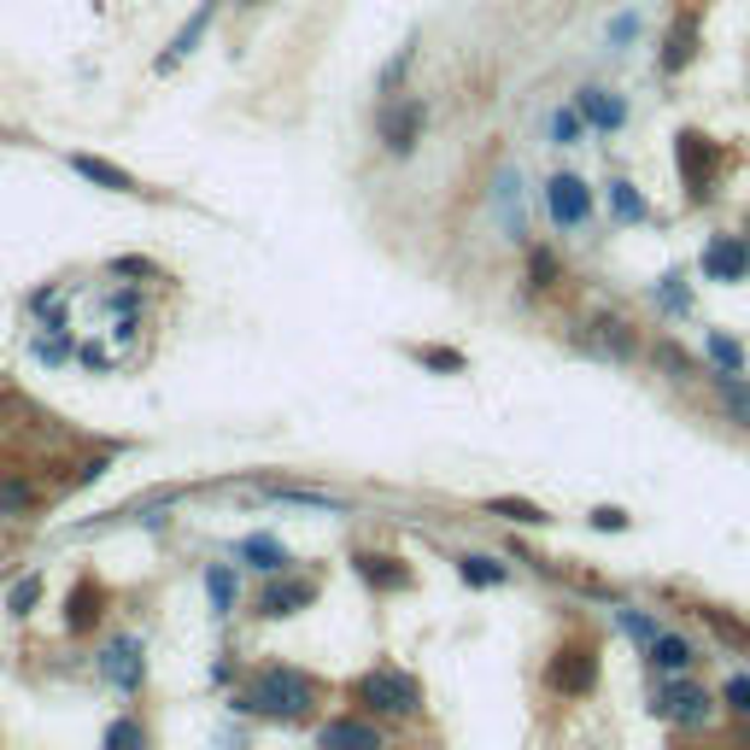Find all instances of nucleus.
<instances>
[{"label": "nucleus", "instance_id": "1", "mask_svg": "<svg viewBox=\"0 0 750 750\" xmlns=\"http://www.w3.org/2000/svg\"><path fill=\"white\" fill-rule=\"evenodd\" d=\"M229 704L247 715H264V721H311V709L322 704V686L294 662H264Z\"/></svg>", "mask_w": 750, "mask_h": 750}, {"label": "nucleus", "instance_id": "2", "mask_svg": "<svg viewBox=\"0 0 750 750\" xmlns=\"http://www.w3.org/2000/svg\"><path fill=\"white\" fill-rule=\"evenodd\" d=\"M352 704L375 721H411V715H422V680L394 669V662H375L352 680Z\"/></svg>", "mask_w": 750, "mask_h": 750}, {"label": "nucleus", "instance_id": "3", "mask_svg": "<svg viewBox=\"0 0 750 750\" xmlns=\"http://www.w3.org/2000/svg\"><path fill=\"white\" fill-rule=\"evenodd\" d=\"M422 129H429V100L422 94H387L375 106V141L394 152V159H411Z\"/></svg>", "mask_w": 750, "mask_h": 750}, {"label": "nucleus", "instance_id": "4", "mask_svg": "<svg viewBox=\"0 0 750 750\" xmlns=\"http://www.w3.org/2000/svg\"><path fill=\"white\" fill-rule=\"evenodd\" d=\"M94 674L106 680L112 692L135 697L147 686V639L141 634H112L106 645H100V657H94Z\"/></svg>", "mask_w": 750, "mask_h": 750}, {"label": "nucleus", "instance_id": "5", "mask_svg": "<svg viewBox=\"0 0 750 750\" xmlns=\"http://www.w3.org/2000/svg\"><path fill=\"white\" fill-rule=\"evenodd\" d=\"M545 686H552L557 697H587L592 686H599V645L592 639L557 645L552 662H545Z\"/></svg>", "mask_w": 750, "mask_h": 750}, {"label": "nucleus", "instance_id": "6", "mask_svg": "<svg viewBox=\"0 0 750 750\" xmlns=\"http://www.w3.org/2000/svg\"><path fill=\"white\" fill-rule=\"evenodd\" d=\"M674 164H680L686 194L704 200L709 188H715V170L727 164V152H721V141H709L704 129H680V135H674Z\"/></svg>", "mask_w": 750, "mask_h": 750}, {"label": "nucleus", "instance_id": "7", "mask_svg": "<svg viewBox=\"0 0 750 750\" xmlns=\"http://www.w3.org/2000/svg\"><path fill=\"white\" fill-rule=\"evenodd\" d=\"M545 217H552L562 235L587 229L592 224V188H587V177H575V170L545 177Z\"/></svg>", "mask_w": 750, "mask_h": 750}, {"label": "nucleus", "instance_id": "8", "mask_svg": "<svg viewBox=\"0 0 750 750\" xmlns=\"http://www.w3.org/2000/svg\"><path fill=\"white\" fill-rule=\"evenodd\" d=\"M317 592L322 587L311 581V575H299V569L270 575V587L259 592V610H252V616H259V622H287V616H299V610H311Z\"/></svg>", "mask_w": 750, "mask_h": 750}, {"label": "nucleus", "instance_id": "9", "mask_svg": "<svg viewBox=\"0 0 750 750\" xmlns=\"http://www.w3.org/2000/svg\"><path fill=\"white\" fill-rule=\"evenodd\" d=\"M651 709L662 715V721H674V727H709V715H715L709 692L692 686V680H669V686H657Z\"/></svg>", "mask_w": 750, "mask_h": 750}, {"label": "nucleus", "instance_id": "10", "mask_svg": "<svg viewBox=\"0 0 750 750\" xmlns=\"http://www.w3.org/2000/svg\"><path fill=\"white\" fill-rule=\"evenodd\" d=\"M704 276L709 282H745L750 276V235H709L704 241Z\"/></svg>", "mask_w": 750, "mask_h": 750}, {"label": "nucleus", "instance_id": "11", "mask_svg": "<svg viewBox=\"0 0 750 750\" xmlns=\"http://www.w3.org/2000/svg\"><path fill=\"white\" fill-rule=\"evenodd\" d=\"M212 19H217V0H200V7H194V19H188V24L177 30V36L164 42V54L152 59V71H159V77H170V71H177V65H182L188 54H194L200 42H206V30H212Z\"/></svg>", "mask_w": 750, "mask_h": 750}, {"label": "nucleus", "instance_id": "12", "mask_svg": "<svg viewBox=\"0 0 750 750\" xmlns=\"http://www.w3.org/2000/svg\"><path fill=\"white\" fill-rule=\"evenodd\" d=\"M581 346L599 352V357H610V364H634L639 340H634V329H627L622 317H592L587 334H581Z\"/></svg>", "mask_w": 750, "mask_h": 750}, {"label": "nucleus", "instance_id": "13", "mask_svg": "<svg viewBox=\"0 0 750 750\" xmlns=\"http://www.w3.org/2000/svg\"><path fill=\"white\" fill-rule=\"evenodd\" d=\"M317 745H334V750H382L387 745V727L375 721H352V715H334V721L317 727Z\"/></svg>", "mask_w": 750, "mask_h": 750}, {"label": "nucleus", "instance_id": "14", "mask_svg": "<svg viewBox=\"0 0 750 750\" xmlns=\"http://www.w3.org/2000/svg\"><path fill=\"white\" fill-rule=\"evenodd\" d=\"M65 164H71V177L94 182V188H106V194H141V182H135L124 164L100 159V152H65Z\"/></svg>", "mask_w": 750, "mask_h": 750}, {"label": "nucleus", "instance_id": "15", "mask_svg": "<svg viewBox=\"0 0 750 750\" xmlns=\"http://www.w3.org/2000/svg\"><path fill=\"white\" fill-rule=\"evenodd\" d=\"M235 562H247V569H259V575H287L294 569V552H287L276 534H241L235 539Z\"/></svg>", "mask_w": 750, "mask_h": 750}, {"label": "nucleus", "instance_id": "16", "mask_svg": "<svg viewBox=\"0 0 750 750\" xmlns=\"http://www.w3.org/2000/svg\"><path fill=\"white\" fill-rule=\"evenodd\" d=\"M575 106H581L587 117V129H604V135H616L627 124V100L616 89H599V82H587L581 94H575Z\"/></svg>", "mask_w": 750, "mask_h": 750}, {"label": "nucleus", "instance_id": "17", "mask_svg": "<svg viewBox=\"0 0 750 750\" xmlns=\"http://www.w3.org/2000/svg\"><path fill=\"white\" fill-rule=\"evenodd\" d=\"M352 569H357V581L375 587V592H411V569H405L399 557H387V552H357Z\"/></svg>", "mask_w": 750, "mask_h": 750}, {"label": "nucleus", "instance_id": "18", "mask_svg": "<svg viewBox=\"0 0 750 750\" xmlns=\"http://www.w3.org/2000/svg\"><path fill=\"white\" fill-rule=\"evenodd\" d=\"M100 616H106V592L82 575V581L71 587V599H65V634H94Z\"/></svg>", "mask_w": 750, "mask_h": 750}, {"label": "nucleus", "instance_id": "19", "mask_svg": "<svg viewBox=\"0 0 750 750\" xmlns=\"http://www.w3.org/2000/svg\"><path fill=\"white\" fill-rule=\"evenodd\" d=\"M492 206H499V224L510 229V241H527V235H522V177L510 164L492 177Z\"/></svg>", "mask_w": 750, "mask_h": 750}, {"label": "nucleus", "instance_id": "20", "mask_svg": "<svg viewBox=\"0 0 750 750\" xmlns=\"http://www.w3.org/2000/svg\"><path fill=\"white\" fill-rule=\"evenodd\" d=\"M264 499L276 504H305V510H329V516H346V499H334V492H317V487H299V481H264Z\"/></svg>", "mask_w": 750, "mask_h": 750}, {"label": "nucleus", "instance_id": "21", "mask_svg": "<svg viewBox=\"0 0 750 750\" xmlns=\"http://www.w3.org/2000/svg\"><path fill=\"white\" fill-rule=\"evenodd\" d=\"M206 599H212V616H235V604H241V575H235V562H206Z\"/></svg>", "mask_w": 750, "mask_h": 750}, {"label": "nucleus", "instance_id": "22", "mask_svg": "<svg viewBox=\"0 0 750 750\" xmlns=\"http://www.w3.org/2000/svg\"><path fill=\"white\" fill-rule=\"evenodd\" d=\"M715 399H721L727 422L750 429V382H745V370H721V375H715Z\"/></svg>", "mask_w": 750, "mask_h": 750}, {"label": "nucleus", "instance_id": "23", "mask_svg": "<svg viewBox=\"0 0 750 750\" xmlns=\"http://www.w3.org/2000/svg\"><path fill=\"white\" fill-rule=\"evenodd\" d=\"M645 651H651V669H657V674H686L692 662H697L692 639H680V634H657Z\"/></svg>", "mask_w": 750, "mask_h": 750}, {"label": "nucleus", "instance_id": "24", "mask_svg": "<svg viewBox=\"0 0 750 750\" xmlns=\"http://www.w3.org/2000/svg\"><path fill=\"white\" fill-rule=\"evenodd\" d=\"M457 581L487 592V587H504V581H510V569H504L499 557H487V552H464V557H457Z\"/></svg>", "mask_w": 750, "mask_h": 750}, {"label": "nucleus", "instance_id": "25", "mask_svg": "<svg viewBox=\"0 0 750 750\" xmlns=\"http://www.w3.org/2000/svg\"><path fill=\"white\" fill-rule=\"evenodd\" d=\"M697 54V19H680L669 30V47H662V71H686Z\"/></svg>", "mask_w": 750, "mask_h": 750}, {"label": "nucleus", "instance_id": "26", "mask_svg": "<svg viewBox=\"0 0 750 750\" xmlns=\"http://www.w3.org/2000/svg\"><path fill=\"white\" fill-rule=\"evenodd\" d=\"M36 499H42V492L30 487L24 475H0V516L19 522V516H30V510H36Z\"/></svg>", "mask_w": 750, "mask_h": 750}, {"label": "nucleus", "instance_id": "27", "mask_svg": "<svg viewBox=\"0 0 750 750\" xmlns=\"http://www.w3.org/2000/svg\"><path fill=\"white\" fill-rule=\"evenodd\" d=\"M610 212H616V224H645V217H651V206H645V194L634 182H610Z\"/></svg>", "mask_w": 750, "mask_h": 750}, {"label": "nucleus", "instance_id": "28", "mask_svg": "<svg viewBox=\"0 0 750 750\" xmlns=\"http://www.w3.org/2000/svg\"><path fill=\"white\" fill-rule=\"evenodd\" d=\"M487 516H504L516 527H545V522H552V516H545V504H534V499H487Z\"/></svg>", "mask_w": 750, "mask_h": 750}, {"label": "nucleus", "instance_id": "29", "mask_svg": "<svg viewBox=\"0 0 750 750\" xmlns=\"http://www.w3.org/2000/svg\"><path fill=\"white\" fill-rule=\"evenodd\" d=\"M651 299H657L669 317H686V311H692V287H686V276H680V270H669V276L651 287Z\"/></svg>", "mask_w": 750, "mask_h": 750}, {"label": "nucleus", "instance_id": "30", "mask_svg": "<svg viewBox=\"0 0 750 750\" xmlns=\"http://www.w3.org/2000/svg\"><path fill=\"white\" fill-rule=\"evenodd\" d=\"M411 59H417V36H411V42H405V47H399V54H394V59H387V65H382V71H375V94H399V82H405V77H411Z\"/></svg>", "mask_w": 750, "mask_h": 750}, {"label": "nucleus", "instance_id": "31", "mask_svg": "<svg viewBox=\"0 0 750 750\" xmlns=\"http://www.w3.org/2000/svg\"><path fill=\"white\" fill-rule=\"evenodd\" d=\"M100 745H106V750H147V745H152V732H147L141 721H135V715H124V721H112L106 732H100Z\"/></svg>", "mask_w": 750, "mask_h": 750}, {"label": "nucleus", "instance_id": "32", "mask_svg": "<svg viewBox=\"0 0 750 750\" xmlns=\"http://www.w3.org/2000/svg\"><path fill=\"white\" fill-rule=\"evenodd\" d=\"M545 135H552V147H575V141L587 135L581 106H557V112H552V124H545Z\"/></svg>", "mask_w": 750, "mask_h": 750}, {"label": "nucleus", "instance_id": "33", "mask_svg": "<svg viewBox=\"0 0 750 750\" xmlns=\"http://www.w3.org/2000/svg\"><path fill=\"white\" fill-rule=\"evenodd\" d=\"M411 357H417L422 370H434V375H464V370H469V357L452 352V346H417Z\"/></svg>", "mask_w": 750, "mask_h": 750}, {"label": "nucleus", "instance_id": "34", "mask_svg": "<svg viewBox=\"0 0 750 750\" xmlns=\"http://www.w3.org/2000/svg\"><path fill=\"white\" fill-rule=\"evenodd\" d=\"M42 604V575H19V581H12V592H7V616H30V610Z\"/></svg>", "mask_w": 750, "mask_h": 750}, {"label": "nucleus", "instance_id": "35", "mask_svg": "<svg viewBox=\"0 0 750 750\" xmlns=\"http://www.w3.org/2000/svg\"><path fill=\"white\" fill-rule=\"evenodd\" d=\"M704 346H709V357H715V370H745V346H739V340H732V334L709 329V340H704Z\"/></svg>", "mask_w": 750, "mask_h": 750}, {"label": "nucleus", "instance_id": "36", "mask_svg": "<svg viewBox=\"0 0 750 750\" xmlns=\"http://www.w3.org/2000/svg\"><path fill=\"white\" fill-rule=\"evenodd\" d=\"M557 282V259L545 247H527V287H534V294H545V287Z\"/></svg>", "mask_w": 750, "mask_h": 750}, {"label": "nucleus", "instance_id": "37", "mask_svg": "<svg viewBox=\"0 0 750 750\" xmlns=\"http://www.w3.org/2000/svg\"><path fill=\"white\" fill-rule=\"evenodd\" d=\"M616 627H622L627 639H639V645H651V639L662 634V627H657L651 616H645V610H616Z\"/></svg>", "mask_w": 750, "mask_h": 750}, {"label": "nucleus", "instance_id": "38", "mask_svg": "<svg viewBox=\"0 0 750 750\" xmlns=\"http://www.w3.org/2000/svg\"><path fill=\"white\" fill-rule=\"evenodd\" d=\"M36 357H42V364H65V357H71V334H65V329L36 334Z\"/></svg>", "mask_w": 750, "mask_h": 750}, {"label": "nucleus", "instance_id": "39", "mask_svg": "<svg viewBox=\"0 0 750 750\" xmlns=\"http://www.w3.org/2000/svg\"><path fill=\"white\" fill-rule=\"evenodd\" d=\"M657 364H662V370H669V375H674V382H692V370H697V364H692V357H686V352H680V346H674V340H662V346H657Z\"/></svg>", "mask_w": 750, "mask_h": 750}, {"label": "nucleus", "instance_id": "40", "mask_svg": "<svg viewBox=\"0 0 750 750\" xmlns=\"http://www.w3.org/2000/svg\"><path fill=\"white\" fill-rule=\"evenodd\" d=\"M704 616H709V627H715L721 639H732V645H750V627H745V622H732L727 610H704Z\"/></svg>", "mask_w": 750, "mask_h": 750}, {"label": "nucleus", "instance_id": "41", "mask_svg": "<svg viewBox=\"0 0 750 750\" xmlns=\"http://www.w3.org/2000/svg\"><path fill=\"white\" fill-rule=\"evenodd\" d=\"M106 311L112 317H141V287H117V294H106Z\"/></svg>", "mask_w": 750, "mask_h": 750}, {"label": "nucleus", "instance_id": "42", "mask_svg": "<svg viewBox=\"0 0 750 750\" xmlns=\"http://www.w3.org/2000/svg\"><path fill=\"white\" fill-rule=\"evenodd\" d=\"M721 697H727L732 715H750V674H727V692Z\"/></svg>", "mask_w": 750, "mask_h": 750}, {"label": "nucleus", "instance_id": "43", "mask_svg": "<svg viewBox=\"0 0 750 750\" xmlns=\"http://www.w3.org/2000/svg\"><path fill=\"white\" fill-rule=\"evenodd\" d=\"M77 364H82V370H112L117 352H112V346H94V340H89V346H77Z\"/></svg>", "mask_w": 750, "mask_h": 750}, {"label": "nucleus", "instance_id": "44", "mask_svg": "<svg viewBox=\"0 0 750 750\" xmlns=\"http://www.w3.org/2000/svg\"><path fill=\"white\" fill-rule=\"evenodd\" d=\"M592 527H599V534H622V527H627V510L599 504V510H592Z\"/></svg>", "mask_w": 750, "mask_h": 750}, {"label": "nucleus", "instance_id": "45", "mask_svg": "<svg viewBox=\"0 0 750 750\" xmlns=\"http://www.w3.org/2000/svg\"><path fill=\"white\" fill-rule=\"evenodd\" d=\"M112 276H159V264H152V259H135V252H129V259H112Z\"/></svg>", "mask_w": 750, "mask_h": 750}, {"label": "nucleus", "instance_id": "46", "mask_svg": "<svg viewBox=\"0 0 750 750\" xmlns=\"http://www.w3.org/2000/svg\"><path fill=\"white\" fill-rule=\"evenodd\" d=\"M627 36H639V12H622V19L610 24V42H627Z\"/></svg>", "mask_w": 750, "mask_h": 750}, {"label": "nucleus", "instance_id": "47", "mask_svg": "<svg viewBox=\"0 0 750 750\" xmlns=\"http://www.w3.org/2000/svg\"><path fill=\"white\" fill-rule=\"evenodd\" d=\"M745 235H750V224H745Z\"/></svg>", "mask_w": 750, "mask_h": 750}]
</instances>
